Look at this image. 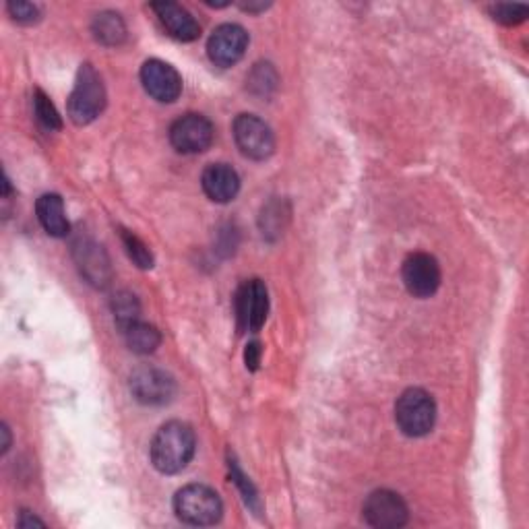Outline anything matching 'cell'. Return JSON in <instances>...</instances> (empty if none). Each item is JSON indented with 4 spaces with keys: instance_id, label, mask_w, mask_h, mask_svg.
<instances>
[{
    "instance_id": "15",
    "label": "cell",
    "mask_w": 529,
    "mask_h": 529,
    "mask_svg": "<svg viewBox=\"0 0 529 529\" xmlns=\"http://www.w3.org/2000/svg\"><path fill=\"white\" fill-rule=\"evenodd\" d=\"M75 259L79 263L81 275L87 279L89 284L96 288H106L110 284V261L106 253L102 251V246L89 240H79L75 244Z\"/></svg>"
},
{
    "instance_id": "23",
    "label": "cell",
    "mask_w": 529,
    "mask_h": 529,
    "mask_svg": "<svg viewBox=\"0 0 529 529\" xmlns=\"http://www.w3.org/2000/svg\"><path fill=\"white\" fill-rule=\"evenodd\" d=\"M228 465H230V472H232V480L238 484V488H240V492H242L244 503H246L248 507H251L253 511H259V509H261V503H259V496H257V490L253 488V484L248 482V478L242 474V470L238 468V463H236V461L230 459Z\"/></svg>"
},
{
    "instance_id": "2",
    "label": "cell",
    "mask_w": 529,
    "mask_h": 529,
    "mask_svg": "<svg viewBox=\"0 0 529 529\" xmlns=\"http://www.w3.org/2000/svg\"><path fill=\"white\" fill-rule=\"evenodd\" d=\"M176 517L195 527L215 525L224 515V505L220 494L203 484H189L176 492L174 496Z\"/></svg>"
},
{
    "instance_id": "20",
    "label": "cell",
    "mask_w": 529,
    "mask_h": 529,
    "mask_svg": "<svg viewBox=\"0 0 529 529\" xmlns=\"http://www.w3.org/2000/svg\"><path fill=\"white\" fill-rule=\"evenodd\" d=\"M120 238H122L124 248H127L129 259L139 269H151L153 267V255H151V251L147 248V244L139 236H135L129 230H120Z\"/></svg>"
},
{
    "instance_id": "11",
    "label": "cell",
    "mask_w": 529,
    "mask_h": 529,
    "mask_svg": "<svg viewBox=\"0 0 529 529\" xmlns=\"http://www.w3.org/2000/svg\"><path fill=\"white\" fill-rule=\"evenodd\" d=\"M248 48L246 29L236 23H224L213 29L207 42V54L215 67H234Z\"/></svg>"
},
{
    "instance_id": "19",
    "label": "cell",
    "mask_w": 529,
    "mask_h": 529,
    "mask_svg": "<svg viewBox=\"0 0 529 529\" xmlns=\"http://www.w3.org/2000/svg\"><path fill=\"white\" fill-rule=\"evenodd\" d=\"M112 310H114V317H116V323L118 327L124 331L127 327H131L133 323L141 321L139 315H141V306H139V300L135 294L122 290L114 296L112 300Z\"/></svg>"
},
{
    "instance_id": "10",
    "label": "cell",
    "mask_w": 529,
    "mask_h": 529,
    "mask_svg": "<svg viewBox=\"0 0 529 529\" xmlns=\"http://www.w3.org/2000/svg\"><path fill=\"white\" fill-rule=\"evenodd\" d=\"M269 313V294L261 279L244 282L236 294V317L240 331L257 333Z\"/></svg>"
},
{
    "instance_id": "4",
    "label": "cell",
    "mask_w": 529,
    "mask_h": 529,
    "mask_svg": "<svg viewBox=\"0 0 529 529\" xmlns=\"http://www.w3.org/2000/svg\"><path fill=\"white\" fill-rule=\"evenodd\" d=\"M104 108H106V89L102 77L89 65V62H85L77 73L75 87L71 91L69 116L75 124L83 127V124L96 120Z\"/></svg>"
},
{
    "instance_id": "25",
    "label": "cell",
    "mask_w": 529,
    "mask_h": 529,
    "mask_svg": "<svg viewBox=\"0 0 529 529\" xmlns=\"http://www.w3.org/2000/svg\"><path fill=\"white\" fill-rule=\"evenodd\" d=\"M244 362H246L248 370H257V366L261 362V344H259V341H253V344L246 346Z\"/></svg>"
},
{
    "instance_id": "14",
    "label": "cell",
    "mask_w": 529,
    "mask_h": 529,
    "mask_svg": "<svg viewBox=\"0 0 529 529\" xmlns=\"http://www.w3.org/2000/svg\"><path fill=\"white\" fill-rule=\"evenodd\" d=\"M201 186L213 203H230L240 191V176L228 164H211L203 170Z\"/></svg>"
},
{
    "instance_id": "8",
    "label": "cell",
    "mask_w": 529,
    "mask_h": 529,
    "mask_svg": "<svg viewBox=\"0 0 529 529\" xmlns=\"http://www.w3.org/2000/svg\"><path fill=\"white\" fill-rule=\"evenodd\" d=\"M403 286L416 298H430L441 286L439 261L428 253H414L403 261Z\"/></svg>"
},
{
    "instance_id": "24",
    "label": "cell",
    "mask_w": 529,
    "mask_h": 529,
    "mask_svg": "<svg viewBox=\"0 0 529 529\" xmlns=\"http://www.w3.org/2000/svg\"><path fill=\"white\" fill-rule=\"evenodd\" d=\"M9 15L23 25H31L40 19V9L31 3H23V0H13V3L7 5Z\"/></svg>"
},
{
    "instance_id": "21",
    "label": "cell",
    "mask_w": 529,
    "mask_h": 529,
    "mask_svg": "<svg viewBox=\"0 0 529 529\" xmlns=\"http://www.w3.org/2000/svg\"><path fill=\"white\" fill-rule=\"evenodd\" d=\"M34 110H36V116H38L44 129H48V131H60L62 129V118L42 89L34 91Z\"/></svg>"
},
{
    "instance_id": "13",
    "label": "cell",
    "mask_w": 529,
    "mask_h": 529,
    "mask_svg": "<svg viewBox=\"0 0 529 529\" xmlns=\"http://www.w3.org/2000/svg\"><path fill=\"white\" fill-rule=\"evenodd\" d=\"M151 9L174 40L195 42L201 36V25L182 5L164 0V3H153Z\"/></svg>"
},
{
    "instance_id": "12",
    "label": "cell",
    "mask_w": 529,
    "mask_h": 529,
    "mask_svg": "<svg viewBox=\"0 0 529 529\" xmlns=\"http://www.w3.org/2000/svg\"><path fill=\"white\" fill-rule=\"evenodd\" d=\"M141 83L155 102L172 104L182 93V77L164 60H147L141 67Z\"/></svg>"
},
{
    "instance_id": "17",
    "label": "cell",
    "mask_w": 529,
    "mask_h": 529,
    "mask_svg": "<svg viewBox=\"0 0 529 529\" xmlns=\"http://www.w3.org/2000/svg\"><path fill=\"white\" fill-rule=\"evenodd\" d=\"M93 38H96L104 46H118L127 38V25H124L122 17L114 11H104L96 15L91 25Z\"/></svg>"
},
{
    "instance_id": "5",
    "label": "cell",
    "mask_w": 529,
    "mask_h": 529,
    "mask_svg": "<svg viewBox=\"0 0 529 529\" xmlns=\"http://www.w3.org/2000/svg\"><path fill=\"white\" fill-rule=\"evenodd\" d=\"M234 141L248 160L263 162L275 149V137L269 124L255 114H240L234 120Z\"/></svg>"
},
{
    "instance_id": "3",
    "label": "cell",
    "mask_w": 529,
    "mask_h": 529,
    "mask_svg": "<svg viewBox=\"0 0 529 529\" xmlns=\"http://www.w3.org/2000/svg\"><path fill=\"white\" fill-rule=\"evenodd\" d=\"M395 422L406 437H426L437 422V403L424 389H406L395 403Z\"/></svg>"
},
{
    "instance_id": "6",
    "label": "cell",
    "mask_w": 529,
    "mask_h": 529,
    "mask_svg": "<svg viewBox=\"0 0 529 529\" xmlns=\"http://www.w3.org/2000/svg\"><path fill=\"white\" fill-rule=\"evenodd\" d=\"M362 517L370 527L377 529H397L410 519L406 501L393 490H375L368 494L362 507Z\"/></svg>"
},
{
    "instance_id": "18",
    "label": "cell",
    "mask_w": 529,
    "mask_h": 529,
    "mask_svg": "<svg viewBox=\"0 0 529 529\" xmlns=\"http://www.w3.org/2000/svg\"><path fill=\"white\" fill-rule=\"evenodd\" d=\"M122 333H124V339H127V346L131 348V352L141 354V356L153 354L162 344V333L155 329L153 325L143 323V321L133 323L131 327H127Z\"/></svg>"
},
{
    "instance_id": "7",
    "label": "cell",
    "mask_w": 529,
    "mask_h": 529,
    "mask_svg": "<svg viewBox=\"0 0 529 529\" xmlns=\"http://www.w3.org/2000/svg\"><path fill=\"white\" fill-rule=\"evenodd\" d=\"M213 139H215L213 124L203 114H184L170 127L172 147L186 155L207 151Z\"/></svg>"
},
{
    "instance_id": "1",
    "label": "cell",
    "mask_w": 529,
    "mask_h": 529,
    "mask_svg": "<svg viewBox=\"0 0 529 529\" xmlns=\"http://www.w3.org/2000/svg\"><path fill=\"white\" fill-rule=\"evenodd\" d=\"M197 449L195 430L180 420L164 424L151 441L149 457L153 468L162 474H178L191 463Z\"/></svg>"
},
{
    "instance_id": "9",
    "label": "cell",
    "mask_w": 529,
    "mask_h": 529,
    "mask_svg": "<svg viewBox=\"0 0 529 529\" xmlns=\"http://www.w3.org/2000/svg\"><path fill=\"white\" fill-rule=\"evenodd\" d=\"M131 393L143 406H164L176 395V383L166 370L143 366L131 375Z\"/></svg>"
},
{
    "instance_id": "22",
    "label": "cell",
    "mask_w": 529,
    "mask_h": 529,
    "mask_svg": "<svg viewBox=\"0 0 529 529\" xmlns=\"http://www.w3.org/2000/svg\"><path fill=\"white\" fill-rule=\"evenodd\" d=\"M490 13H492V19H494V21H499V23H503V25L513 27V25H519V23L525 21L529 9H527L525 5H517V3H515V5H511V3H501V5L490 7Z\"/></svg>"
},
{
    "instance_id": "26",
    "label": "cell",
    "mask_w": 529,
    "mask_h": 529,
    "mask_svg": "<svg viewBox=\"0 0 529 529\" xmlns=\"http://www.w3.org/2000/svg\"><path fill=\"white\" fill-rule=\"evenodd\" d=\"M21 527H34V525H40V527H44V521L42 519H38L36 515L34 517H29V513L27 511H23L21 513V517H19V521H17Z\"/></svg>"
},
{
    "instance_id": "16",
    "label": "cell",
    "mask_w": 529,
    "mask_h": 529,
    "mask_svg": "<svg viewBox=\"0 0 529 529\" xmlns=\"http://www.w3.org/2000/svg\"><path fill=\"white\" fill-rule=\"evenodd\" d=\"M36 213L46 234L54 238H65L71 232V224L65 213V203L54 193H46L36 203Z\"/></svg>"
},
{
    "instance_id": "27",
    "label": "cell",
    "mask_w": 529,
    "mask_h": 529,
    "mask_svg": "<svg viewBox=\"0 0 529 529\" xmlns=\"http://www.w3.org/2000/svg\"><path fill=\"white\" fill-rule=\"evenodd\" d=\"M0 432H3V434H5V443H3V451H9V447H11V434H9V428H7V424H3V430H0Z\"/></svg>"
}]
</instances>
